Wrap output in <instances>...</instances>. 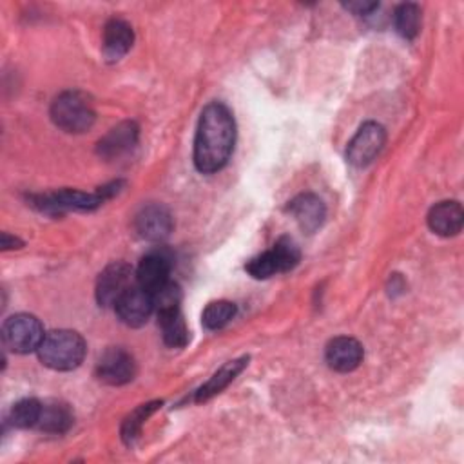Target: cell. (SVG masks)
<instances>
[{
    "mask_svg": "<svg viewBox=\"0 0 464 464\" xmlns=\"http://www.w3.org/2000/svg\"><path fill=\"white\" fill-rule=\"evenodd\" d=\"M386 143V130L377 121H366L359 127L346 147V160L353 167L370 165Z\"/></svg>",
    "mask_w": 464,
    "mask_h": 464,
    "instance_id": "7",
    "label": "cell"
},
{
    "mask_svg": "<svg viewBox=\"0 0 464 464\" xmlns=\"http://www.w3.org/2000/svg\"><path fill=\"white\" fill-rule=\"evenodd\" d=\"M74 422V415L65 402L44 401L36 428L45 433H65Z\"/></svg>",
    "mask_w": 464,
    "mask_h": 464,
    "instance_id": "19",
    "label": "cell"
},
{
    "mask_svg": "<svg viewBox=\"0 0 464 464\" xmlns=\"http://www.w3.org/2000/svg\"><path fill=\"white\" fill-rule=\"evenodd\" d=\"M96 375L100 381L112 386L127 384L136 375L134 357L123 348H109L96 362Z\"/></svg>",
    "mask_w": 464,
    "mask_h": 464,
    "instance_id": "9",
    "label": "cell"
},
{
    "mask_svg": "<svg viewBox=\"0 0 464 464\" xmlns=\"http://www.w3.org/2000/svg\"><path fill=\"white\" fill-rule=\"evenodd\" d=\"M172 216L163 205H147L143 207L136 219V232L147 241H163L172 232Z\"/></svg>",
    "mask_w": 464,
    "mask_h": 464,
    "instance_id": "11",
    "label": "cell"
},
{
    "mask_svg": "<svg viewBox=\"0 0 464 464\" xmlns=\"http://www.w3.org/2000/svg\"><path fill=\"white\" fill-rule=\"evenodd\" d=\"M114 310H116L118 319L123 324H127L130 328H138V326L145 324L149 321L150 314L154 312L152 295L138 285L129 286L116 301Z\"/></svg>",
    "mask_w": 464,
    "mask_h": 464,
    "instance_id": "8",
    "label": "cell"
},
{
    "mask_svg": "<svg viewBox=\"0 0 464 464\" xmlns=\"http://www.w3.org/2000/svg\"><path fill=\"white\" fill-rule=\"evenodd\" d=\"M246 364H248V355H243V357H237V359H232V361L225 362L201 388H198V392L194 395V401L196 402H205L210 397L223 392L243 372V368Z\"/></svg>",
    "mask_w": 464,
    "mask_h": 464,
    "instance_id": "18",
    "label": "cell"
},
{
    "mask_svg": "<svg viewBox=\"0 0 464 464\" xmlns=\"http://www.w3.org/2000/svg\"><path fill=\"white\" fill-rule=\"evenodd\" d=\"M161 406V401H150L145 404H140L136 410H132L121 422V439L127 446H132L134 440L140 437L141 428L145 420Z\"/></svg>",
    "mask_w": 464,
    "mask_h": 464,
    "instance_id": "21",
    "label": "cell"
},
{
    "mask_svg": "<svg viewBox=\"0 0 464 464\" xmlns=\"http://www.w3.org/2000/svg\"><path fill=\"white\" fill-rule=\"evenodd\" d=\"M464 212L459 201H440L428 212V227L444 237L457 236L462 230Z\"/></svg>",
    "mask_w": 464,
    "mask_h": 464,
    "instance_id": "17",
    "label": "cell"
},
{
    "mask_svg": "<svg viewBox=\"0 0 464 464\" xmlns=\"http://www.w3.org/2000/svg\"><path fill=\"white\" fill-rule=\"evenodd\" d=\"M344 7L348 11H352L353 14H357V16H370L379 7V4L377 2H361V0H357V2L344 4Z\"/></svg>",
    "mask_w": 464,
    "mask_h": 464,
    "instance_id": "26",
    "label": "cell"
},
{
    "mask_svg": "<svg viewBox=\"0 0 464 464\" xmlns=\"http://www.w3.org/2000/svg\"><path fill=\"white\" fill-rule=\"evenodd\" d=\"M27 199L34 208L47 214H63L69 210H94L105 201L98 190L87 194L74 188H62L47 194H33Z\"/></svg>",
    "mask_w": 464,
    "mask_h": 464,
    "instance_id": "6",
    "label": "cell"
},
{
    "mask_svg": "<svg viewBox=\"0 0 464 464\" xmlns=\"http://www.w3.org/2000/svg\"><path fill=\"white\" fill-rule=\"evenodd\" d=\"M393 24L402 38H415L420 29V7L411 2L397 5L393 11Z\"/></svg>",
    "mask_w": 464,
    "mask_h": 464,
    "instance_id": "22",
    "label": "cell"
},
{
    "mask_svg": "<svg viewBox=\"0 0 464 464\" xmlns=\"http://www.w3.org/2000/svg\"><path fill=\"white\" fill-rule=\"evenodd\" d=\"M170 257L163 252H150L145 257H141L138 268H136V281L138 286L147 290L149 294L161 288L165 283H169L170 276Z\"/></svg>",
    "mask_w": 464,
    "mask_h": 464,
    "instance_id": "14",
    "label": "cell"
},
{
    "mask_svg": "<svg viewBox=\"0 0 464 464\" xmlns=\"http://www.w3.org/2000/svg\"><path fill=\"white\" fill-rule=\"evenodd\" d=\"M134 42V31L129 22L121 18H111L103 27V56L109 62H116L129 53Z\"/></svg>",
    "mask_w": 464,
    "mask_h": 464,
    "instance_id": "16",
    "label": "cell"
},
{
    "mask_svg": "<svg viewBox=\"0 0 464 464\" xmlns=\"http://www.w3.org/2000/svg\"><path fill=\"white\" fill-rule=\"evenodd\" d=\"M301 259L299 246L292 237H279L274 246L246 263V272L256 279H266L292 270Z\"/></svg>",
    "mask_w": 464,
    "mask_h": 464,
    "instance_id": "4",
    "label": "cell"
},
{
    "mask_svg": "<svg viewBox=\"0 0 464 464\" xmlns=\"http://www.w3.org/2000/svg\"><path fill=\"white\" fill-rule=\"evenodd\" d=\"M150 295H152V303H154V312L156 314H163V312H170V310L181 308L179 306L181 304V290L172 281L165 283L161 288H158Z\"/></svg>",
    "mask_w": 464,
    "mask_h": 464,
    "instance_id": "25",
    "label": "cell"
},
{
    "mask_svg": "<svg viewBox=\"0 0 464 464\" xmlns=\"http://www.w3.org/2000/svg\"><path fill=\"white\" fill-rule=\"evenodd\" d=\"M158 323H160L165 344L172 348H183L188 343V328L185 324L181 308L158 314Z\"/></svg>",
    "mask_w": 464,
    "mask_h": 464,
    "instance_id": "20",
    "label": "cell"
},
{
    "mask_svg": "<svg viewBox=\"0 0 464 464\" xmlns=\"http://www.w3.org/2000/svg\"><path fill=\"white\" fill-rule=\"evenodd\" d=\"M51 118L62 130L80 134L92 127L96 114L83 92L65 91L53 100Z\"/></svg>",
    "mask_w": 464,
    "mask_h": 464,
    "instance_id": "3",
    "label": "cell"
},
{
    "mask_svg": "<svg viewBox=\"0 0 464 464\" xmlns=\"http://www.w3.org/2000/svg\"><path fill=\"white\" fill-rule=\"evenodd\" d=\"M364 357V350L362 344L353 339V337H334L324 350V359L328 362V366L335 372H352L355 370Z\"/></svg>",
    "mask_w": 464,
    "mask_h": 464,
    "instance_id": "12",
    "label": "cell"
},
{
    "mask_svg": "<svg viewBox=\"0 0 464 464\" xmlns=\"http://www.w3.org/2000/svg\"><path fill=\"white\" fill-rule=\"evenodd\" d=\"M24 243L16 237V236H11L7 232L2 234V248L4 250H9V248H20Z\"/></svg>",
    "mask_w": 464,
    "mask_h": 464,
    "instance_id": "27",
    "label": "cell"
},
{
    "mask_svg": "<svg viewBox=\"0 0 464 464\" xmlns=\"http://www.w3.org/2000/svg\"><path fill=\"white\" fill-rule=\"evenodd\" d=\"M85 341L74 330H53L45 334L38 346V357L42 364L51 370L69 372L82 364L85 357Z\"/></svg>",
    "mask_w": 464,
    "mask_h": 464,
    "instance_id": "2",
    "label": "cell"
},
{
    "mask_svg": "<svg viewBox=\"0 0 464 464\" xmlns=\"http://www.w3.org/2000/svg\"><path fill=\"white\" fill-rule=\"evenodd\" d=\"M132 268L123 261H114L100 274L96 283V299L100 306H114L120 295L129 288Z\"/></svg>",
    "mask_w": 464,
    "mask_h": 464,
    "instance_id": "10",
    "label": "cell"
},
{
    "mask_svg": "<svg viewBox=\"0 0 464 464\" xmlns=\"http://www.w3.org/2000/svg\"><path fill=\"white\" fill-rule=\"evenodd\" d=\"M236 312L237 308L232 301H212L205 306L201 314V323L207 330H219L234 319Z\"/></svg>",
    "mask_w": 464,
    "mask_h": 464,
    "instance_id": "23",
    "label": "cell"
},
{
    "mask_svg": "<svg viewBox=\"0 0 464 464\" xmlns=\"http://www.w3.org/2000/svg\"><path fill=\"white\" fill-rule=\"evenodd\" d=\"M236 121L230 109L221 102L208 103L198 121L194 138V165L203 174L221 170L234 150Z\"/></svg>",
    "mask_w": 464,
    "mask_h": 464,
    "instance_id": "1",
    "label": "cell"
},
{
    "mask_svg": "<svg viewBox=\"0 0 464 464\" xmlns=\"http://www.w3.org/2000/svg\"><path fill=\"white\" fill-rule=\"evenodd\" d=\"M42 410V401L38 399H22L9 410V422L14 428H36Z\"/></svg>",
    "mask_w": 464,
    "mask_h": 464,
    "instance_id": "24",
    "label": "cell"
},
{
    "mask_svg": "<svg viewBox=\"0 0 464 464\" xmlns=\"http://www.w3.org/2000/svg\"><path fill=\"white\" fill-rule=\"evenodd\" d=\"M136 143H138V125L134 121H121L100 140L98 154L105 160H114L132 150Z\"/></svg>",
    "mask_w": 464,
    "mask_h": 464,
    "instance_id": "15",
    "label": "cell"
},
{
    "mask_svg": "<svg viewBox=\"0 0 464 464\" xmlns=\"http://www.w3.org/2000/svg\"><path fill=\"white\" fill-rule=\"evenodd\" d=\"M286 210L295 219L299 228L303 232H306V234L315 232L323 225V221L326 218V207H324L323 199L317 198L315 194H310V192L295 196L288 203Z\"/></svg>",
    "mask_w": 464,
    "mask_h": 464,
    "instance_id": "13",
    "label": "cell"
},
{
    "mask_svg": "<svg viewBox=\"0 0 464 464\" xmlns=\"http://www.w3.org/2000/svg\"><path fill=\"white\" fill-rule=\"evenodd\" d=\"M45 334L42 323L31 314H14L5 319L2 326V341L5 348L16 353H29L38 350Z\"/></svg>",
    "mask_w": 464,
    "mask_h": 464,
    "instance_id": "5",
    "label": "cell"
}]
</instances>
